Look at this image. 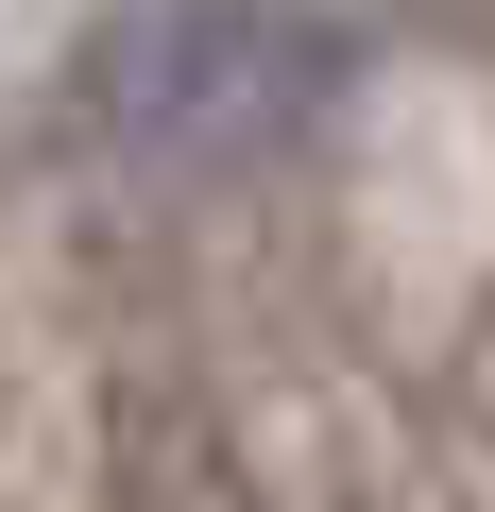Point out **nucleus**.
<instances>
[{
    "instance_id": "1",
    "label": "nucleus",
    "mask_w": 495,
    "mask_h": 512,
    "mask_svg": "<svg viewBox=\"0 0 495 512\" xmlns=\"http://www.w3.org/2000/svg\"><path fill=\"white\" fill-rule=\"evenodd\" d=\"M342 86V52L274 0H137L86 52V120L103 137H154V154H239V137H291L308 103Z\"/></svg>"
}]
</instances>
